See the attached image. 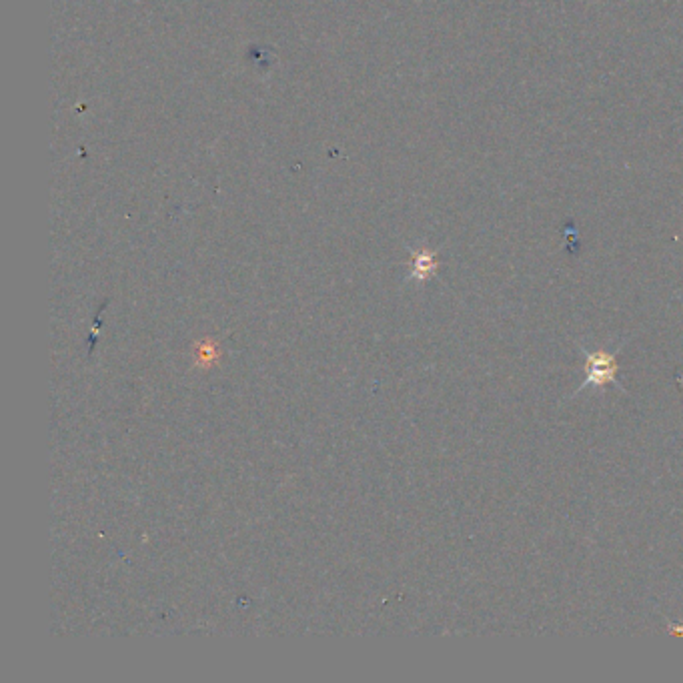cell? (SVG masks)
<instances>
[{"label": "cell", "instance_id": "cell-1", "mask_svg": "<svg viewBox=\"0 0 683 683\" xmlns=\"http://www.w3.org/2000/svg\"><path fill=\"white\" fill-rule=\"evenodd\" d=\"M585 369H587V377L579 385L575 395L581 393L585 387H603L607 383L619 387V383H617V373H619L617 353L605 351V349L585 351Z\"/></svg>", "mask_w": 683, "mask_h": 683}, {"label": "cell", "instance_id": "cell-2", "mask_svg": "<svg viewBox=\"0 0 683 683\" xmlns=\"http://www.w3.org/2000/svg\"><path fill=\"white\" fill-rule=\"evenodd\" d=\"M437 269V261H435V255L429 253V251H423L419 255H415V271L413 275L417 279H427L429 275H433Z\"/></svg>", "mask_w": 683, "mask_h": 683}]
</instances>
